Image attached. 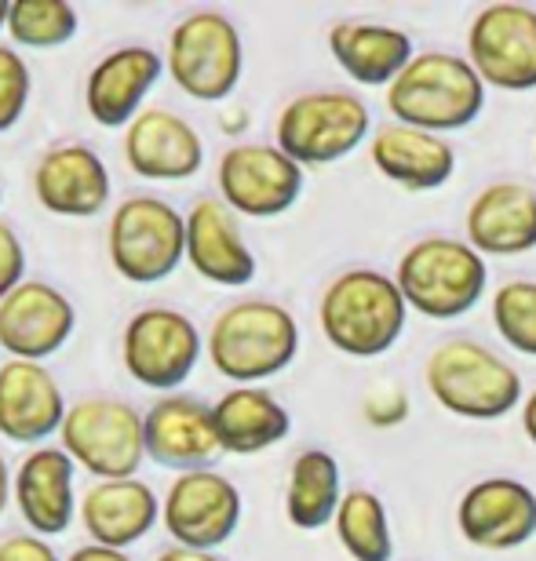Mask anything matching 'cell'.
Masks as SVG:
<instances>
[{"instance_id":"obj_1","label":"cell","mask_w":536,"mask_h":561,"mask_svg":"<svg viewBox=\"0 0 536 561\" xmlns=\"http://www.w3.org/2000/svg\"><path fill=\"white\" fill-rule=\"evenodd\" d=\"M205 354L219 376L238 387H255L296 362L299 324L282 302L238 299L212 321Z\"/></svg>"},{"instance_id":"obj_2","label":"cell","mask_w":536,"mask_h":561,"mask_svg":"<svg viewBox=\"0 0 536 561\" xmlns=\"http://www.w3.org/2000/svg\"><path fill=\"white\" fill-rule=\"evenodd\" d=\"M409 302L398 280L357 266L329 280L321 296L318 321L326 340L347 357H379L406 332Z\"/></svg>"},{"instance_id":"obj_3","label":"cell","mask_w":536,"mask_h":561,"mask_svg":"<svg viewBox=\"0 0 536 561\" xmlns=\"http://www.w3.org/2000/svg\"><path fill=\"white\" fill-rule=\"evenodd\" d=\"M387 106L398 117V125L445 136V131L467 128L482 114L486 81L478 77L471 59L423 51L387 88Z\"/></svg>"},{"instance_id":"obj_4","label":"cell","mask_w":536,"mask_h":561,"mask_svg":"<svg viewBox=\"0 0 536 561\" xmlns=\"http://www.w3.org/2000/svg\"><path fill=\"white\" fill-rule=\"evenodd\" d=\"M59 445L95 481L139 478L147 459V423L125 398L88 394L66 409Z\"/></svg>"},{"instance_id":"obj_5","label":"cell","mask_w":536,"mask_h":561,"mask_svg":"<svg viewBox=\"0 0 536 561\" xmlns=\"http://www.w3.org/2000/svg\"><path fill=\"white\" fill-rule=\"evenodd\" d=\"M434 401L460 420H500L522 405V379L504 357L475 340H449L423 368Z\"/></svg>"},{"instance_id":"obj_6","label":"cell","mask_w":536,"mask_h":561,"mask_svg":"<svg viewBox=\"0 0 536 561\" xmlns=\"http://www.w3.org/2000/svg\"><path fill=\"white\" fill-rule=\"evenodd\" d=\"M395 280L417 313L431 321H453L475 310L486 296L489 266L467 241L423 238L401 255Z\"/></svg>"},{"instance_id":"obj_7","label":"cell","mask_w":536,"mask_h":561,"mask_svg":"<svg viewBox=\"0 0 536 561\" xmlns=\"http://www.w3.org/2000/svg\"><path fill=\"white\" fill-rule=\"evenodd\" d=\"M106 252L132 285H158L186 263V216L164 197H125L110 211Z\"/></svg>"},{"instance_id":"obj_8","label":"cell","mask_w":536,"mask_h":561,"mask_svg":"<svg viewBox=\"0 0 536 561\" xmlns=\"http://www.w3.org/2000/svg\"><path fill=\"white\" fill-rule=\"evenodd\" d=\"M164 70L183 95L197 103H223L244 73V44L238 26L223 11H190L169 33Z\"/></svg>"},{"instance_id":"obj_9","label":"cell","mask_w":536,"mask_h":561,"mask_svg":"<svg viewBox=\"0 0 536 561\" xmlns=\"http://www.w3.org/2000/svg\"><path fill=\"white\" fill-rule=\"evenodd\" d=\"M373 117L354 92H304L277 114L274 146L285 150L299 168L337 164L365 142Z\"/></svg>"},{"instance_id":"obj_10","label":"cell","mask_w":536,"mask_h":561,"mask_svg":"<svg viewBox=\"0 0 536 561\" xmlns=\"http://www.w3.org/2000/svg\"><path fill=\"white\" fill-rule=\"evenodd\" d=\"M205 335L175 307H142L121 332V365L139 387L175 394L194 376Z\"/></svg>"},{"instance_id":"obj_11","label":"cell","mask_w":536,"mask_h":561,"mask_svg":"<svg viewBox=\"0 0 536 561\" xmlns=\"http://www.w3.org/2000/svg\"><path fill=\"white\" fill-rule=\"evenodd\" d=\"M216 183L233 216L274 219L285 216L304 194V168L277 146L238 142L219 157Z\"/></svg>"},{"instance_id":"obj_12","label":"cell","mask_w":536,"mask_h":561,"mask_svg":"<svg viewBox=\"0 0 536 561\" xmlns=\"http://www.w3.org/2000/svg\"><path fill=\"white\" fill-rule=\"evenodd\" d=\"M241 511L244 503L238 485L212 467L175 474L161 496V525L175 547H190V551H216L227 543L238 533Z\"/></svg>"},{"instance_id":"obj_13","label":"cell","mask_w":536,"mask_h":561,"mask_svg":"<svg viewBox=\"0 0 536 561\" xmlns=\"http://www.w3.org/2000/svg\"><path fill=\"white\" fill-rule=\"evenodd\" d=\"M471 66L486 88L533 92L536 88V11L526 4H489L467 33Z\"/></svg>"},{"instance_id":"obj_14","label":"cell","mask_w":536,"mask_h":561,"mask_svg":"<svg viewBox=\"0 0 536 561\" xmlns=\"http://www.w3.org/2000/svg\"><path fill=\"white\" fill-rule=\"evenodd\" d=\"M77 307L62 288L26 277L0 302V351L11 362H48L73 340Z\"/></svg>"},{"instance_id":"obj_15","label":"cell","mask_w":536,"mask_h":561,"mask_svg":"<svg viewBox=\"0 0 536 561\" xmlns=\"http://www.w3.org/2000/svg\"><path fill=\"white\" fill-rule=\"evenodd\" d=\"M114 179L99 150L84 142H59L33 164V197L59 219H95L110 208Z\"/></svg>"},{"instance_id":"obj_16","label":"cell","mask_w":536,"mask_h":561,"mask_svg":"<svg viewBox=\"0 0 536 561\" xmlns=\"http://www.w3.org/2000/svg\"><path fill=\"white\" fill-rule=\"evenodd\" d=\"M164 77V59L147 44H125L103 55L84 81V110L99 128H128Z\"/></svg>"},{"instance_id":"obj_17","label":"cell","mask_w":536,"mask_h":561,"mask_svg":"<svg viewBox=\"0 0 536 561\" xmlns=\"http://www.w3.org/2000/svg\"><path fill=\"white\" fill-rule=\"evenodd\" d=\"M456 525L482 551H515L536 536V492L515 478H486L464 492Z\"/></svg>"},{"instance_id":"obj_18","label":"cell","mask_w":536,"mask_h":561,"mask_svg":"<svg viewBox=\"0 0 536 561\" xmlns=\"http://www.w3.org/2000/svg\"><path fill=\"white\" fill-rule=\"evenodd\" d=\"M121 153L132 172L153 183H183L205 164V142L197 128L164 106H147L132 121L121 139Z\"/></svg>"},{"instance_id":"obj_19","label":"cell","mask_w":536,"mask_h":561,"mask_svg":"<svg viewBox=\"0 0 536 561\" xmlns=\"http://www.w3.org/2000/svg\"><path fill=\"white\" fill-rule=\"evenodd\" d=\"M142 423H147V459L158 467L186 474L212 467L223 453L212 405L190 394H161L142 412Z\"/></svg>"},{"instance_id":"obj_20","label":"cell","mask_w":536,"mask_h":561,"mask_svg":"<svg viewBox=\"0 0 536 561\" xmlns=\"http://www.w3.org/2000/svg\"><path fill=\"white\" fill-rule=\"evenodd\" d=\"M77 463L66 456L62 445H41L22 459L15 470V500L19 518L26 525V533H37L44 540L62 536L73 525L77 511Z\"/></svg>"},{"instance_id":"obj_21","label":"cell","mask_w":536,"mask_h":561,"mask_svg":"<svg viewBox=\"0 0 536 561\" xmlns=\"http://www.w3.org/2000/svg\"><path fill=\"white\" fill-rule=\"evenodd\" d=\"M66 394L59 379L41 362L0 365V437L15 445L41 448L52 434L62 431Z\"/></svg>"},{"instance_id":"obj_22","label":"cell","mask_w":536,"mask_h":561,"mask_svg":"<svg viewBox=\"0 0 536 561\" xmlns=\"http://www.w3.org/2000/svg\"><path fill=\"white\" fill-rule=\"evenodd\" d=\"M186 263L197 277L223 288L255 280V255L238 227V216L216 197H197L186 211Z\"/></svg>"},{"instance_id":"obj_23","label":"cell","mask_w":536,"mask_h":561,"mask_svg":"<svg viewBox=\"0 0 536 561\" xmlns=\"http://www.w3.org/2000/svg\"><path fill=\"white\" fill-rule=\"evenodd\" d=\"M77 514H81L88 543L128 551L132 543L147 540L161 522V496L139 478L95 481L81 496Z\"/></svg>"},{"instance_id":"obj_24","label":"cell","mask_w":536,"mask_h":561,"mask_svg":"<svg viewBox=\"0 0 536 561\" xmlns=\"http://www.w3.org/2000/svg\"><path fill=\"white\" fill-rule=\"evenodd\" d=\"M467 244L478 255H522L536 249V190L493 183L467 208Z\"/></svg>"},{"instance_id":"obj_25","label":"cell","mask_w":536,"mask_h":561,"mask_svg":"<svg viewBox=\"0 0 536 561\" xmlns=\"http://www.w3.org/2000/svg\"><path fill=\"white\" fill-rule=\"evenodd\" d=\"M368 157H373L379 175H387L390 183L406 190H417V194L445 186L456 168V150L442 136L406 125H390L376 131Z\"/></svg>"},{"instance_id":"obj_26","label":"cell","mask_w":536,"mask_h":561,"mask_svg":"<svg viewBox=\"0 0 536 561\" xmlns=\"http://www.w3.org/2000/svg\"><path fill=\"white\" fill-rule=\"evenodd\" d=\"M216 434L223 453L230 456H255L266 448L282 445L293 431V416L263 387H230L216 405H212Z\"/></svg>"},{"instance_id":"obj_27","label":"cell","mask_w":536,"mask_h":561,"mask_svg":"<svg viewBox=\"0 0 536 561\" xmlns=\"http://www.w3.org/2000/svg\"><path fill=\"white\" fill-rule=\"evenodd\" d=\"M329 51L343 73L357 84H395L401 70L417 59L409 33L376 22H340L329 30Z\"/></svg>"},{"instance_id":"obj_28","label":"cell","mask_w":536,"mask_h":561,"mask_svg":"<svg viewBox=\"0 0 536 561\" xmlns=\"http://www.w3.org/2000/svg\"><path fill=\"white\" fill-rule=\"evenodd\" d=\"M343 503L340 463L326 448H307L293 459L285 485V514L299 533H318L329 522H337Z\"/></svg>"},{"instance_id":"obj_29","label":"cell","mask_w":536,"mask_h":561,"mask_svg":"<svg viewBox=\"0 0 536 561\" xmlns=\"http://www.w3.org/2000/svg\"><path fill=\"white\" fill-rule=\"evenodd\" d=\"M337 536L354 561H390L395 540H390L387 507L376 492L351 489L343 492V503L337 511Z\"/></svg>"},{"instance_id":"obj_30","label":"cell","mask_w":536,"mask_h":561,"mask_svg":"<svg viewBox=\"0 0 536 561\" xmlns=\"http://www.w3.org/2000/svg\"><path fill=\"white\" fill-rule=\"evenodd\" d=\"M77 30H81V15L66 0H11L8 8V37L19 48H62L77 37Z\"/></svg>"},{"instance_id":"obj_31","label":"cell","mask_w":536,"mask_h":561,"mask_svg":"<svg viewBox=\"0 0 536 561\" xmlns=\"http://www.w3.org/2000/svg\"><path fill=\"white\" fill-rule=\"evenodd\" d=\"M497 332L511 351L536 357V280H508L493 296Z\"/></svg>"},{"instance_id":"obj_32","label":"cell","mask_w":536,"mask_h":561,"mask_svg":"<svg viewBox=\"0 0 536 561\" xmlns=\"http://www.w3.org/2000/svg\"><path fill=\"white\" fill-rule=\"evenodd\" d=\"M30 92H33V77L26 59L11 44H0V136L26 117Z\"/></svg>"},{"instance_id":"obj_33","label":"cell","mask_w":536,"mask_h":561,"mask_svg":"<svg viewBox=\"0 0 536 561\" xmlns=\"http://www.w3.org/2000/svg\"><path fill=\"white\" fill-rule=\"evenodd\" d=\"M26 280V244L8 219H0V302Z\"/></svg>"},{"instance_id":"obj_34","label":"cell","mask_w":536,"mask_h":561,"mask_svg":"<svg viewBox=\"0 0 536 561\" xmlns=\"http://www.w3.org/2000/svg\"><path fill=\"white\" fill-rule=\"evenodd\" d=\"M0 561H59V554L37 533H11L0 540Z\"/></svg>"},{"instance_id":"obj_35","label":"cell","mask_w":536,"mask_h":561,"mask_svg":"<svg viewBox=\"0 0 536 561\" xmlns=\"http://www.w3.org/2000/svg\"><path fill=\"white\" fill-rule=\"evenodd\" d=\"M406 412H409L406 394H401L398 387L379 390V394H373V398L365 401V416L373 420V423H379V426H395V423H401V420H406Z\"/></svg>"},{"instance_id":"obj_36","label":"cell","mask_w":536,"mask_h":561,"mask_svg":"<svg viewBox=\"0 0 536 561\" xmlns=\"http://www.w3.org/2000/svg\"><path fill=\"white\" fill-rule=\"evenodd\" d=\"M66 561H132V554L117 551V547H103V543H81L77 551H70Z\"/></svg>"},{"instance_id":"obj_37","label":"cell","mask_w":536,"mask_h":561,"mask_svg":"<svg viewBox=\"0 0 536 561\" xmlns=\"http://www.w3.org/2000/svg\"><path fill=\"white\" fill-rule=\"evenodd\" d=\"M153 561H223L216 551H190V547H164Z\"/></svg>"},{"instance_id":"obj_38","label":"cell","mask_w":536,"mask_h":561,"mask_svg":"<svg viewBox=\"0 0 536 561\" xmlns=\"http://www.w3.org/2000/svg\"><path fill=\"white\" fill-rule=\"evenodd\" d=\"M11 492H15V474H11V467H8L4 453H0V514H4L8 500H11Z\"/></svg>"},{"instance_id":"obj_39","label":"cell","mask_w":536,"mask_h":561,"mask_svg":"<svg viewBox=\"0 0 536 561\" xmlns=\"http://www.w3.org/2000/svg\"><path fill=\"white\" fill-rule=\"evenodd\" d=\"M522 426H526L529 442L536 445V390L526 398V405H522Z\"/></svg>"},{"instance_id":"obj_40","label":"cell","mask_w":536,"mask_h":561,"mask_svg":"<svg viewBox=\"0 0 536 561\" xmlns=\"http://www.w3.org/2000/svg\"><path fill=\"white\" fill-rule=\"evenodd\" d=\"M8 8L11 0H0V33H8Z\"/></svg>"},{"instance_id":"obj_41","label":"cell","mask_w":536,"mask_h":561,"mask_svg":"<svg viewBox=\"0 0 536 561\" xmlns=\"http://www.w3.org/2000/svg\"><path fill=\"white\" fill-rule=\"evenodd\" d=\"M0 197H4V190H0Z\"/></svg>"}]
</instances>
